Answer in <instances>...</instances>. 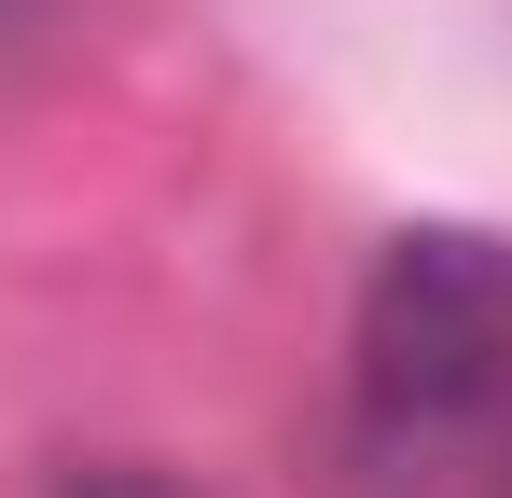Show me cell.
Segmentation results:
<instances>
[{"instance_id": "3957f363", "label": "cell", "mask_w": 512, "mask_h": 498, "mask_svg": "<svg viewBox=\"0 0 512 498\" xmlns=\"http://www.w3.org/2000/svg\"><path fill=\"white\" fill-rule=\"evenodd\" d=\"M471 498H512V429L485 443V457H471Z\"/></svg>"}, {"instance_id": "7a4b0ae2", "label": "cell", "mask_w": 512, "mask_h": 498, "mask_svg": "<svg viewBox=\"0 0 512 498\" xmlns=\"http://www.w3.org/2000/svg\"><path fill=\"white\" fill-rule=\"evenodd\" d=\"M56 498H180V485H153V471H70Z\"/></svg>"}, {"instance_id": "6da1fadb", "label": "cell", "mask_w": 512, "mask_h": 498, "mask_svg": "<svg viewBox=\"0 0 512 498\" xmlns=\"http://www.w3.org/2000/svg\"><path fill=\"white\" fill-rule=\"evenodd\" d=\"M346 429H360V471L388 485L471 471L512 429V236L402 222L374 249L360 346H346Z\"/></svg>"}]
</instances>
